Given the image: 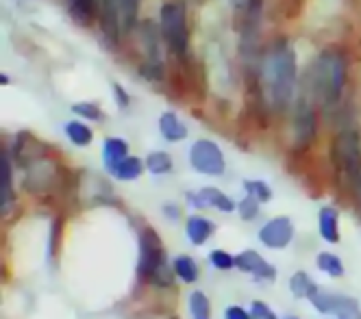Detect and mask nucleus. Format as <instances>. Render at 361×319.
Masks as SVG:
<instances>
[{
    "instance_id": "6",
    "label": "nucleus",
    "mask_w": 361,
    "mask_h": 319,
    "mask_svg": "<svg viewBox=\"0 0 361 319\" xmlns=\"http://www.w3.org/2000/svg\"><path fill=\"white\" fill-rule=\"evenodd\" d=\"M22 170H24L22 187H24V192L35 196V198L46 196L59 182V170H57V165L50 163L44 154L37 156V158H33V161H29L27 165H22Z\"/></svg>"
},
{
    "instance_id": "22",
    "label": "nucleus",
    "mask_w": 361,
    "mask_h": 319,
    "mask_svg": "<svg viewBox=\"0 0 361 319\" xmlns=\"http://www.w3.org/2000/svg\"><path fill=\"white\" fill-rule=\"evenodd\" d=\"M318 287H320V284H318L312 276H309L307 272H302V270L294 272L292 278H290V294H292L296 300H309V296H312Z\"/></svg>"
},
{
    "instance_id": "16",
    "label": "nucleus",
    "mask_w": 361,
    "mask_h": 319,
    "mask_svg": "<svg viewBox=\"0 0 361 319\" xmlns=\"http://www.w3.org/2000/svg\"><path fill=\"white\" fill-rule=\"evenodd\" d=\"M128 156V144L122 137H107L102 144V165L111 174Z\"/></svg>"
},
{
    "instance_id": "19",
    "label": "nucleus",
    "mask_w": 361,
    "mask_h": 319,
    "mask_svg": "<svg viewBox=\"0 0 361 319\" xmlns=\"http://www.w3.org/2000/svg\"><path fill=\"white\" fill-rule=\"evenodd\" d=\"M316 268L329 278H344V274H346L344 261L338 254L329 252V250H322V252L316 254Z\"/></svg>"
},
{
    "instance_id": "18",
    "label": "nucleus",
    "mask_w": 361,
    "mask_h": 319,
    "mask_svg": "<svg viewBox=\"0 0 361 319\" xmlns=\"http://www.w3.org/2000/svg\"><path fill=\"white\" fill-rule=\"evenodd\" d=\"M188 313L192 319H212V300L202 289H194L188 296Z\"/></svg>"
},
{
    "instance_id": "11",
    "label": "nucleus",
    "mask_w": 361,
    "mask_h": 319,
    "mask_svg": "<svg viewBox=\"0 0 361 319\" xmlns=\"http://www.w3.org/2000/svg\"><path fill=\"white\" fill-rule=\"evenodd\" d=\"M98 24L102 37L109 46H118L120 42V24H122V0H100L98 7Z\"/></svg>"
},
{
    "instance_id": "2",
    "label": "nucleus",
    "mask_w": 361,
    "mask_h": 319,
    "mask_svg": "<svg viewBox=\"0 0 361 319\" xmlns=\"http://www.w3.org/2000/svg\"><path fill=\"white\" fill-rule=\"evenodd\" d=\"M346 87V59L340 50H324L312 68V92L316 100L331 109L340 102Z\"/></svg>"
},
{
    "instance_id": "39",
    "label": "nucleus",
    "mask_w": 361,
    "mask_h": 319,
    "mask_svg": "<svg viewBox=\"0 0 361 319\" xmlns=\"http://www.w3.org/2000/svg\"><path fill=\"white\" fill-rule=\"evenodd\" d=\"M355 184H357V196H359V208H361V176H359V180H355Z\"/></svg>"
},
{
    "instance_id": "41",
    "label": "nucleus",
    "mask_w": 361,
    "mask_h": 319,
    "mask_svg": "<svg viewBox=\"0 0 361 319\" xmlns=\"http://www.w3.org/2000/svg\"><path fill=\"white\" fill-rule=\"evenodd\" d=\"M170 319H178V317H170Z\"/></svg>"
},
{
    "instance_id": "36",
    "label": "nucleus",
    "mask_w": 361,
    "mask_h": 319,
    "mask_svg": "<svg viewBox=\"0 0 361 319\" xmlns=\"http://www.w3.org/2000/svg\"><path fill=\"white\" fill-rule=\"evenodd\" d=\"M224 319H250V311L240 304H228L224 308Z\"/></svg>"
},
{
    "instance_id": "10",
    "label": "nucleus",
    "mask_w": 361,
    "mask_h": 319,
    "mask_svg": "<svg viewBox=\"0 0 361 319\" xmlns=\"http://www.w3.org/2000/svg\"><path fill=\"white\" fill-rule=\"evenodd\" d=\"M235 270H240L242 274L250 276L252 280H259V282H274L276 280V268L252 248L235 254Z\"/></svg>"
},
{
    "instance_id": "7",
    "label": "nucleus",
    "mask_w": 361,
    "mask_h": 319,
    "mask_svg": "<svg viewBox=\"0 0 361 319\" xmlns=\"http://www.w3.org/2000/svg\"><path fill=\"white\" fill-rule=\"evenodd\" d=\"M190 165L202 176H222L226 172V158L216 142L198 139L190 148Z\"/></svg>"
},
{
    "instance_id": "12",
    "label": "nucleus",
    "mask_w": 361,
    "mask_h": 319,
    "mask_svg": "<svg viewBox=\"0 0 361 319\" xmlns=\"http://www.w3.org/2000/svg\"><path fill=\"white\" fill-rule=\"evenodd\" d=\"M16 208V192H13V165L11 154L7 150L0 152V215L7 222Z\"/></svg>"
},
{
    "instance_id": "27",
    "label": "nucleus",
    "mask_w": 361,
    "mask_h": 319,
    "mask_svg": "<svg viewBox=\"0 0 361 319\" xmlns=\"http://www.w3.org/2000/svg\"><path fill=\"white\" fill-rule=\"evenodd\" d=\"M242 187H244V194H248V196H252V198H257L262 204H266V202H270L272 200V187L266 182V180H259V178H246L244 182H242Z\"/></svg>"
},
{
    "instance_id": "32",
    "label": "nucleus",
    "mask_w": 361,
    "mask_h": 319,
    "mask_svg": "<svg viewBox=\"0 0 361 319\" xmlns=\"http://www.w3.org/2000/svg\"><path fill=\"white\" fill-rule=\"evenodd\" d=\"M142 0H122V22L126 29H133L137 22V11H140Z\"/></svg>"
},
{
    "instance_id": "5",
    "label": "nucleus",
    "mask_w": 361,
    "mask_h": 319,
    "mask_svg": "<svg viewBox=\"0 0 361 319\" xmlns=\"http://www.w3.org/2000/svg\"><path fill=\"white\" fill-rule=\"evenodd\" d=\"M333 165L348 180H359L361 176V135L357 128H342L331 144Z\"/></svg>"
},
{
    "instance_id": "25",
    "label": "nucleus",
    "mask_w": 361,
    "mask_h": 319,
    "mask_svg": "<svg viewBox=\"0 0 361 319\" xmlns=\"http://www.w3.org/2000/svg\"><path fill=\"white\" fill-rule=\"evenodd\" d=\"M96 7H100V3H96V0H68V11L72 20L83 26H87L94 20Z\"/></svg>"
},
{
    "instance_id": "3",
    "label": "nucleus",
    "mask_w": 361,
    "mask_h": 319,
    "mask_svg": "<svg viewBox=\"0 0 361 319\" xmlns=\"http://www.w3.org/2000/svg\"><path fill=\"white\" fill-rule=\"evenodd\" d=\"M168 263V254H166V246L161 242V237L157 232V228L150 224H140L137 226V284L146 287L148 280L157 274L161 268H166Z\"/></svg>"
},
{
    "instance_id": "15",
    "label": "nucleus",
    "mask_w": 361,
    "mask_h": 319,
    "mask_svg": "<svg viewBox=\"0 0 361 319\" xmlns=\"http://www.w3.org/2000/svg\"><path fill=\"white\" fill-rule=\"evenodd\" d=\"M172 270L180 284H196L200 280V265L190 254H176L172 258Z\"/></svg>"
},
{
    "instance_id": "35",
    "label": "nucleus",
    "mask_w": 361,
    "mask_h": 319,
    "mask_svg": "<svg viewBox=\"0 0 361 319\" xmlns=\"http://www.w3.org/2000/svg\"><path fill=\"white\" fill-rule=\"evenodd\" d=\"M185 200H188V204H190L194 211H204V208H209V206H207V200H204V196H202L200 189L188 192V194H185Z\"/></svg>"
},
{
    "instance_id": "14",
    "label": "nucleus",
    "mask_w": 361,
    "mask_h": 319,
    "mask_svg": "<svg viewBox=\"0 0 361 319\" xmlns=\"http://www.w3.org/2000/svg\"><path fill=\"white\" fill-rule=\"evenodd\" d=\"M318 234L329 246L340 244V239H342V234H340V211L335 206L324 204L318 211Z\"/></svg>"
},
{
    "instance_id": "31",
    "label": "nucleus",
    "mask_w": 361,
    "mask_h": 319,
    "mask_svg": "<svg viewBox=\"0 0 361 319\" xmlns=\"http://www.w3.org/2000/svg\"><path fill=\"white\" fill-rule=\"evenodd\" d=\"M72 113L81 115L83 120H90V122H100L102 120V111L96 102H74L72 104Z\"/></svg>"
},
{
    "instance_id": "30",
    "label": "nucleus",
    "mask_w": 361,
    "mask_h": 319,
    "mask_svg": "<svg viewBox=\"0 0 361 319\" xmlns=\"http://www.w3.org/2000/svg\"><path fill=\"white\" fill-rule=\"evenodd\" d=\"M259 213H262V202L244 194V198L238 202V215L242 218V222H252L259 218Z\"/></svg>"
},
{
    "instance_id": "8",
    "label": "nucleus",
    "mask_w": 361,
    "mask_h": 319,
    "mask_svg": "<svg viewBox=\"0 0 361 319\" xmlns=\"http://www.w3.org/2000/svg\"><path fill=\"white\" fill-rule=\"evenodd\" d=\"M294 237H296V228L288 215H276V218L268 220L266 224H262V228L257 230V239H259V244L268 250L290 248Z\"/></svg>"
},
{
    "instance_id": "37",
    "label": "nucleus",
    "mask_w": 361,
    "mask_h": 319,
    "mask_svg": "<svg viewBox=\"0 0 361 319\" xmlns=\"http://www.w3.org/2000/svg\"><path fill=\"white\" fill-rule=\"evenodd\" d=\"M114 94H116V100L120 104V109H126L128 102H131V98H128V94L124 92V87L120 83H114Z\"/></svg>"
},
{
    "instance_id": "21",
    "label": "nucleus",
    "mask_w": 361,
    "mask_h": 319,
    "mask_svg": "<svg viewBox=\"0 0 361 319\" xmlns=\"http://www.w3.org/2000/svg\"><path fill=\"white\" fill-rule=\"evenodd\" d=\"M66 137H68V142L72 144V146H76V148H87L90 144H92V139H94V132H92V128L85 124V122H81V120H72V122H66Z\"/></svg>"
},
{
    "instance_id": "24",
    "label": "nucleus",
    "mask_w": 361,
    "mask_h": 319,
    "mask_svg": "<svg viewBox=\"0 0 361 319\" xmlns=\"http://www.w3.org/2000/svg\"><path fill=\"white\" fill-rule=\"evenodd\" d=\"M333 317L335 319H361V304L359 300L335 294V304H333Z\"/></svg>"
},
{
    "instance_id": "1",
    "label": "nucleus",
    "mask_w": 361,
    "mask_h": 319,
    "mask_svg": "<svg viewBox=\"0 0 361 319\" xmlns=\"http://www.w3.org/2000/svg\"><path fill=\"white\" fill-rule=\"evenodd\" d=\"M298 65L296 52L286 37L276 39L262 63V85L266 100L274 111H286L296 96Z\"/></svg>"
},
{
    "instance_id": "9",
    "label": "nucleus",
    "mask_w": 361,
    "mask_h": 319,
    "mask_svg": "<svg viewBox=\"0 0 361 319\" xmlns=\"http://www.w3.org/2000/svg\"><path fill=\"white\" fill-rule=\"evenodd\" d=\"M294 146L298 150L309 148L318 135V118L307 100H298L294 109Z\"/></svg>"
},
{
    "instance_id": "26",
    "label": "nucleus",
    "mask_w": 361,
    "mask_h": 319,
    "mask_svg": "<svg viewBox=\"0 0 361 319\" xmlns=\"http://www.w3.org/2000/svg\"><path fill=\"white\" fill-rule=\"evenodd\" d=\"M172 168H174L172 156L164 150H154L146 156V172L152 176H166L172 172Z\"/></svg>"
},
{
    "instance_id": "33",
    "label": "nucleus",
    "mask_w": 361,
    "mask_h": 319,
    "mask_svg": "<svg viewBox=\"0 0 361 319\" xmlns=\"http://www.w3.org/2000/svg\"><path fill=\"white\" fill-rule=\"evenodd\" d=\"M250 319H279L272 306L264 300H252L250 302Z\"/></svg>"
},
{
    "instance_id": "28",
    "label": "nucleus",
    "mask_w": 361,
    "mask_h": 319,
    "mask_svg": "<svg viewBox=\"0 0 361 319\" xmlns=\"http://www.w3.org/2000/svg\"><path fill=\"white\" fill-rule=\"evenodd\" d=\"M207 261H209L212 268L218 270V272H231V270L235 268V254H231L224 248H214L207 254Z\"/></svg>"
},
{
    "instance_id": "23",
    "label": "nucleus",
    "mask_w": 361,
    "mask_h": 319,
    "mask_svg": "<svg viewBox=\"0 0 361 319\" xmlns=\"http://www.w3.org/2000/svg\"><path fill=\"white\" fill-rule=\"evenodd\" d=\"M200 192H202L204 200H207L209 208H216L220 213H233V211H238V202L231 196H226L222 189H218V187H202Z\"/></svg>"
},
{
    "instance_id": "40",
    "label": "nucleus",
    "mask_w": 361,
    "mask_h": 319,
    "mask_svg": "<svg viewBox=\"0 0 361 319\" xmlns=\"http://www.w3.org/2000/svg\"><path fill=\"white\" fill-rule=\"evenodd\" d=\"M283 319H300V317H283Z\"/></svg>"
},
{
    "instance_id": "20",
    "label": "nucleus",
    "mask_w": 361,
    "mask_h": 319,
    "mask_svg": "<svg viewBox=\"0 0 361 319\" xmlns=\"http://www.w3.org/2000/svg\"><path fill=\"white\" fill-rule=\"evenodd\" d=\"M144 170H146V163L142 161V158L128 154L124 161L111 172V176L116 180H122V182H133V180H137L144 174Z\"/></svg>"
},
{
    "instance_id": "4",
    "label": "nucleus",
    "mask_w": 361,
    "mask_h": 319,
    "mask_svg": "<svg viewBox=\"0 0 361 319\" xmlns=\"http://www.w3.org/2000/svg\"><path fill=\"white\" fill-rule=\"evenodd\" d=\"M159 33L161 39L176 57L185 59L190 50V29H188V9L183 0H172L159 9Z\"/></svg>"
},
{
    "instance_id": "13",
    "label": "nucleus",
    "mask_w": 361,
    "mask_h": 319,
    "mask_svg": "<svg viewBox=\"0 0 361 319\" xmlns=\"http://www.w3.org/2000/svg\"><path fill=\"white\" fill-rule=\"evenodd\" d=\"M218 226L207 218V215H200V213H194L185 220V237L188 242L196 248H202L212 242V237L216 234Z\"/></svg>"
},
{
    "instance_id": "38",
    "label": "nucleus",
    "mask_w": 361,
    "mask_h": 319,
    "mask_svg": "<svg viewBox=\"0 0 361 319\" xmlns=\"http://www.w3.org/2000/svg\"><path fill=\"white\" fill-rule=\"evenodd\" d=\"M231 3H233V7L240 11V9H244V7L248 5V0H231Z\"/></svg>"
},
{
    "instance_id": "34",
    "label": "nucleus",
    "mask_w": 361,
    "mask_h": 319,
    "mask_svg": "<svg viewBox=\"0 0 361 319\" xmlns=\"http://www.w3.org/2000/svg\"><path fill=\"white\" fill-rule=\"evenodd\" d=\"M161 213L170 224H176V222H180V218H183V208H180L176 202H164Z\"/></svg>"
},
{
    "instance_id": "17",
    "label": "nucleus",
    "mask_w": 361,
    "mask_h": 319,
    "mask_svg": "<svg viewBox=\"0 0 361 319\" xmlns=\"http://www.w3.org/2000/svg\"><path fill=\"white\" fill-rule=\"evenodd\" d=\"M159 132L161 137L170 144H176V142H183L188 137V126L178 120L176 113L172 111H166L159 115Z\"/></svg>"
},
{
    "instance_id": "29",
    "label": "nucleus",
    "mask_w": 361,
    "mask_h": 319,
    "mask_svg": "<svg viewBox=\"0 0 361 319\" xmlns=\"http://www.w3.org/2000/svg\"><path fill=\"white\" fill-rule=\"evenodd\" d=\"M309 302H312V306L320 313V315H333V304H335V294H331V291L318 287L312 296H309Z\"/></svg>"
}]
</instances>
